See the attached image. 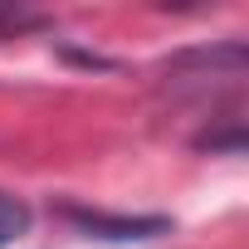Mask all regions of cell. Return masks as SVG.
<instances>
[{
  "label": "cell",
  "instance_id": "obj_1",
  "mask_svg": "<svg viewBox=\"0 0 249 249\" xmlns=\"http://www.w3.org/2000/svg\"><path fill=\"white\" fill-rule=\"evenodd\" d=\"M249 69V54L244 44H215V49H191L181 59H171L166 69V88L171 93H191V98H210L220 88H234Z\"/></svg>",
  "mask_w": 249,
  "mask_h": 249
},
{
  "label": "cell",
  "instance_id": "obj_4",
  "mask_svg": "<svg viewBox=\"0 0 249 249\" xmlns=\"http://www.w3.org/2000/svg\"><path fill=\"white\" fill-rule=\"evenodd\" d=\"M35 25H39L35 10H25V5H0V39H10V35H20V30H35Z\"/></svg>",
  "mask_w": 249,
  "mask_h": 249
},
{
  "label": "cell",
  "instance_id": "obj_2",
  "mask_svg": "<svg viewBox=\"0 0 249 249\" xmlns=\"http://www.w3.org/2000/svg\"><path fill=\"white\" fill-rule=\"evenodd\" d=\"M64 220L78 225L93 239H122V244H127V239H157V234L171 230L166 215H103V210H78V205H69Z\"/></svg>",
  "mask_w": 249,
  "mask_h": 249
},
{
  "label": "cell",
  "instance_id": "obj_3",
  "mask_svg": "<svg viewBox=\"0 0 249 249\" xmlns=\"http://www.w3.org/2000/svg\"><path fill=\"white\" fill-rule=\"evenodd\" d=\"M25 230H30V205L0 191V249H5V244H15Z\"/></svg>",
  "mask_w": 249,
  "mask_h": 249
}]
</instances>
